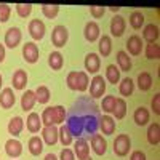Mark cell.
Here are the masks:
<instances>
[{
  "mask_svg": "<svg viewBox=\"0 0 160 160\" xmlns=\"http://www.w3.org/2000/svg\"><path fill=\"white\" fill-rule=\"evenodd\" d=\"M130 26L135 31H138V29H141L142 26H144V15L141 11H133L131 15H130Z\"/></svg>",
  "mask_w": 160,
  "mask_h": 160,
  "instance_id": "d590c367",
  "label": "cell"
},
{
  "mask_svg": "<svg viewBox=\"0 0 160 160\" xmlns=\"http://www.w3.org/2000/svg\"><path fill=\"white\" fill-rule=\"evenodd\" d=\"M68 38H69V32L64 26H56L51 32V43L55 45L56 48H62L66 43H68Z\"/></svg>",
  "mask_w": 160,
  "mask_h": 160,
  "instance_id": "3957f363",
  "label": "cell"
},
{
  "mask_svg": "<svg viewBox=\"0 0 160 160\" xmlns=\"http://www.w3.org/2000/svg\"><path fill=\"white\" fill-rule=\"evenodd\" d=\"M42 125L50 127V125H61L64 123V118H66V109L62 106H55V108H47L42 115Z\"/></svg>",
  "mask_w": 160,
  "mask_h": 160,
  "instance_id": "6da1fadb",
  "label": "cell"
},
{
  "mask_svg": "<svg viewBox=\"0 0 160 160\" xmlns=\"http://www.w3.org/2000/svg\"><path fill=\"white\" fill-rule=\"evenodd\" d=\"M146 58L148 59H158L160 58V47L157 43H149L146 47Z\"/></svg>",
  "mask_w": 160,
  "mask_h": 160,
  "instance_id": "74e56055",
  "label": "cell"
},
{
  "mask_svg": "<svg viewBox=\"0 0 160 160\" xmlns=\"http://www.w3.org/2000/svg\"><path fill=\"white\" fill-rule=\"evenodd\" d=\"M22 128H24V120L21 117H13L8 122V133L13 136H19Z\"/></svg>",
  "mask_w": 160,
  "mask_h": 160,
  "instance_id": "d4e9b609",
  "label": "cell"
},
{
  "mask_svg": "<svg viewBox=\"0 0 160 160\" xmlns=\"http://www.w3.org/2000/svg\"><path fill=\"white\" fill-rule=\"evenodd\" d=\"M5 152H7L10 157L16 158V157H19V155L22 154V144H21L18 139L11 138V139H8V141L5 142Z\"/></svg>",
  "mask_w": 160,
  "mask_h": 160,
  "instance_id": "5bb4252c",
  "label": "cell"
},
{
  "mask_svg": "<svg viewBox=\"0 0 160 160\" xmlns=\"http://www.w3.org/2000/svg\"><path fill=\"white\" fill-rule=\"evenodd\" d=\"M74 155H77L78 160H83L87 157H90V146L85 139H77L74 144Z\"/></svg>",
  "mask_w": 160,
  "mask_h": 160,
  "instance_id": "9a60e30c",
  "label": "cell"
},
{
  "mask_svg": "<svg viewBox=\"0 0 160 160\" xmlns=\"http://www.w3.org/2000/svg\"><path fill=\"white\" fill-rule=\"evenodd\" d=\"M48 64H50V68L53 71H59L62 69V66H64V58L59 51H53L50 53V56H48Z\"/></svg>",
  "mask_w": 160,
  "mask_h": 160,
  "instance_id": "f1b7e54d",
  "label": "cell"
},
{
  "mask_svg": "<svg viewBox=\"0 0 160 160\" xmlns=\"http://www.w3.org/2000/svg\"><path fill=\"white\" fill-rule=\"evenodd\" d=\"M133 90H135V82L130 78V77H125L120 80V85H118V91H120V95L128 98L133 95Z\"/></svg>",
  "mask_w": 160,
  "mask_h": 160,
  "instance_id": "603a6c76",
  "label": "cell"
},
{
  "mask_svg": "<svg viewBox=\"0 0 160 160\" xmlns=\"http://www.w3.org/2000/svg\"><path fill=\"white\" fill-rule=\"evenodd\" d=\"M130 160H146V154L142 151H135V152H131Z\"/></svg>",
  "mask_w": 160,
  "mask_h": 160,
  "instance_id": "f6af8a7d",
  "label": "cell"
},
{
  "mask_svg": "<svg viewBox=\"0 0 160 160\" xmlns=\"http://www.w3.org/2000/svg\"><path fill=\"white\" fill-rule=\"evenodd\" d=\"M125 28H127V21H125L123 16L115 15L111 19V34L114 37H122L123 32H125Z\"/></svg>",
  "mask_w": 160,
  "mask_h": 160,
  "instance_id": "ba28073f",
  "label": "cell"
},
{
  "mask_svg": "<svg viewBox=\"0 0 160 160\" xmlns=\"http://www.w3.org/2000/svg\"><path fill=\"white\" fill-rule=\"evenodd\" d=\"M11 15V7L8 3H0V22H7Z\"/></svg>",
  "mask_w": 160,
  "mask_h": 160,
  "instance_id": "60d3db41",
  "label": "cell"
},
{
  "mask_svg": "<svg viewBox=\"0 0 160 160\" xmlns=\"http://www.w3.org/2000/svg\"><path fill=\"white\" fill-rule=\"evenodd\" d=\"M104 80H108V82L112 83V85L120 82V69L115 64H109L108 68H106V78Z\"/></svg>",
  "mask_w": 160,
  "mask_h": 160,
  "instance_id": "484cf974",
  "label": "cell"
},
{
  "mask_svg": "<svg viewBox=\"0 0 160 160\" xmlns=\"http://www.w3.org/2000/svg\"><path fill=\"white\" fill-rule=\"evenodd\" d=\"M117 62H118L120 72H128L131 69V58L128 56V53L123 51V50L117 53Z\"/></svg>",
  "mask_w": 160,
  "mask_h": 160,
  "instance_id": "cb8c5ba5",
  "label": "cell"
},
{
  "mask_svg": "<svg viewBox=\"0 0 160 160\" xmlns=\"http://www.w3.org/2000/svg\"><path fill=\"white\" fill-rule=\"evenodd\" d=\"M148 141L152 146H157L160 142V125L158 123H152L148 128Z\"/></svg>",
  "mask_w": 160,
  "mask_h": 160,
  "instance_id": "d6a6232c",
  "label": "cell"
},
{
  "mask_svg": "<svg viewBox=\"0 0 160 160\" xmlns=\"http://www.w3.org/2000/svg\"><path fill=\"white\" fill-rule=\"evenodd\" d=\"M99 128H101V131H102L104 136L112 135V133L115 131V120H114L111 115L101 117V120H99Z\"/></svg>",
  "mask_w": 160,
  "mask_h": 160,
  "instance_id": "ac0fdd59",
  "label": "cell"
},
{
  "mask_svg": "<svg viewBox=\"0 0 160 160\" xmlns=\"http://www.w3.org/2000/svg\"><path fill=\"white\" fill-rule=\"evenodd\" d=\"M2 82H3V80H2V75H0V88H2Z\"/></svg>",
  "mask_w": 160,
  "mask_h": 160,
  "instance_id": "681fc988",
  "label": "cell"
},
{
  "mask_svg": "<svg viewBox=\"0 0 160 160\" xmlns=\"http://www.w3.org/2000/svg\"><path fill=\"white\" fill-rule=\"evenodd\" d=\"M58 139L61 141L62 146H71L72 144V139H74V135L68 125H61L58 128Z\"/></svg>",
  "mask_w": 160,
  "mask_h": 160,
  "instance_id": "7402d4cb",
  "label": "cell"
},
{
  "mask_svg": "<svg viewBox=\"0 0 160 160\" xmlns=\"http://www.w3.org/2000/svg\"><path fill=\"white\" fill-rule=\"evenodd\" d=\"M11 83L15 90H24L26 85H28V72L22 69H18L11 77Z\"/></svg>",
  "mask_w": 160,
  "mask_h": 160,
  "instance_id": "2e32d148",
  "label": "cell"
},
{
  "mask_svg": "<svg viewBox=\"0 0 160 160\" xmlns=\"http://www.w3.org/2000/svg\"><path fill=\"white\" fill-rule=\"evenodd\" d=\"M99 26H98V22L96 21H88L87 24H85V29H83V35H85V38L88 40L90 43H93V42H96V40L99 38Z\"/></svg>",
  "mask_w": 160,
  "mask_h": 160,
  "instance_id": "30bf717a",
  "label": "cell"
},
{
  "mask_svg": "<svg viewBox=\"0 0 160 160\" xmlns=\"http://www.w3.org/2000/svg\"><path fill=\"white\" fill-rule=\"evenodd\" d=\"M106 93V80L102 75H95L90 82V95L93 98H102V95Z\"/></svg>",
  "mask_w": 160,
  "mask_h": 160,
  "instance_id": "277c9868",
  "label": "cell"
},
{
  "mask_svg": "<svg viewBox=\"0 0 160 160\" xmlns=\"http://www.w3.org/2000/svg\"><path fill=\"white\" fill-rule=\"evenodd\" d=\"M91 149L96 155H104L108 151V141L102 138V135H93L91 136Z\"/></svg>",
  "mask_w": 160,
  "mask_h": 160,
  "instance_id": "4fadbf2b",
  "label": "cell"
},
{
  "mask_svg": "<svg viewBox=\"0 0 160 160\" xmlns=\"http://www.w3.org/2000/svg\"><path fill=\"white\" fill-rule=\"evenodd\" d=\"M130 149H131V139H130V136L128 135H118L115 138V141H114V152H115V155L125 157V155H128Z\"/></svg>",
  "mask_w": 160,
  "mask_h": 160,
  "instance_id": "7a4b0ae2",
  "label": "cell"
},
{
  "mask_svg": "<svg viewBox=\"0 0 160 160\" xmlns=\"http://www.w3.org/2000/svg\"><path fill=\"white\" fill-rule=\"evenodd\" d=\"M109 10H111V11H114V13H117V11L120 10V7H117V5H115V7H109Z\"/></svg>",
  "mask_w": 160,
  "mask_h": 160,
  "instance_id": "c3c4849f",
  "label": "cell"
},
{
  "mask_svg": "<svg viewBox=\"0 0 160 160\" xmlns=\"http://www.w3.org/2000/svg\"><path fill=\"white\" fill-rule=\"evenodd\" d=\"M127 50L131 56H139L141 51H142V40L139 35L133 34L131 37H128L127 40Z\"/></svg>",
  "mask_w": 160,
  "mask_h": 160,
  "instance_id": "52a82bcc",
  "label": "cell"
},
{
  "mask_svg": "<svg viewBox=\"0 0 160 160\" xmlns=\"http://www.w3.org/2000/svg\"><path fill=\"white\" fill-rule=\"evenodd\" d=\"M45 31H47V28H45L43 21L32 19V21L29 22V34H31V37H32L34 40H42L43 35H45Z\"/></svg>",
  "mask_w": 160,
  "mask_h": 160,
  "instance_id": "9c48e42d",
  "label": "cell"
},
{
  "mask_svg": "<svg viewBox=\"0 0 160 160\" xmlns=\"http://www.w3.org/2000/svg\"><path fill=\"white\" fill-rule=\"evenodd\" d=\"M101 68V58L96 53H88L85 56V69L90 74H96Z\"/></svg>",
  "mask_w": 160,
  "mask_h": 160,
  "instance_id": "8fae6325",
  "label": "cell"
},
{
  "mask_svg": "<svg viewBox=\"0 0 160 160\" xmlns=\"http://www.w3.org/2000/svg\"><path fill=\"white\" fill-rule=\"evenodd\" d=\"M16 13L19 18H28L32 13V5L31 3H18L16 5Z\"/></svg>",
  "mask_w": 160,
  "mask_h": 160,
  "instance_id": "ab89813d",
  "label": "cell"
},
{
  "mask_svg": "<svg viewBox=\"0 0 160 160\" xmlns=\"http://www.w3.org/2000/svg\"><path fill=\"white\" fill-rule=\"evenodd\" d=\"M42 138L48 146H55L58 142V128L56 125H50L42 130Z\"/></svg>",
  "mask_w": 160,
  "mask_h": 160,
  "instance_id": "e0dca14e",
  "label": "cell"
},
{
  "mask_svg": "<svg viewBox=\"0 0 160 160\" xmlns=\"http://www.w3.org/2000/svg\"><path fill=\"white\" fill-rule=\"evenodd\" d=\"M43 160H58V157H56L55 154H47Z\"/></svg>",
  "mask_w": 160,
  "mask_h": 160,
  "instance_id": "7dc6e473",
  "label": "cell"
},
{
  "mask_svg": "<svg viewBox=\"0 0 160 160\" xmlns=\"http://www.w3.org/2000/svg\"><path fill=\"white\" fill-rule=\"evenodd\" d=\"M112 114L117 120H122L125 117V114H127V101L123 98H115V106H114Z\"/></svg>",
  "mask_w": 160,
  "mask_h": 160,
  "instance_id": "4dcf8cb0",
  "label": "cell"
},
{
  "mask_svg": "<svg viewBox=\"0 0 160 160\" xmlns=\"http://www.w3.org/2000/svg\"><path fill=\"white\" fill-rule=\"evenodd\" d=\"M133 118H135V123L139 125V127L148 125V122H149V111L141 106V108H138V109L135 111V114H133Z\"/></svg>",
  "mask_w": 160,
  "mask_h": 160,
  "instance_id": "83f0119b",
  "label": "cell"
},
{
  "mask_svg": "<svg viewBox=\"0 0 160 160\" xmlns=\"http://www.w3.org/2000/svg\"><path fill=\"white\" fill-rule=\"evenodd\" d=\"M28 148H29V152L32 155H40L43 152V141L38 136H32L28 142Z\"/></svg>",
  "mask_w": 160,
  "mask_h": 160,
  "instance_id": "1f68e13d",
  "label": "cell"
},
{
  "mask_svg": "<svg viewBox=\"0 0 160 160\" xmlns=\"http://www.w3.org/2000/svg\"><path fill=\"white\" fill-rule=\"evenodd\" d=\"M59 160H75V155H74V151L64 148L59 154Z\"/></svg>",
  "mask_w": 160,
  "mask_h": 160,
  "instance_id": "ee69618b",
  "label": "cell"
},
{
  "mask_svg": "<svg viewBox=\"0 0 160 160\" xmlns=\"http://www.w3.org/2000/svg\"><path fill=\"white\" fill-rule=\"evenodd\" d=\"M112 51V40L109 35H102L99 37V55L102 58H108Z\"/></svg>",
  "mask_w": 160,
  "mask_h": 160,
  "instance_id": "4316f807",
  "label": "cell"
},
{
  "mask_svg": "<svg viewBox=\"0 0 160 160\" xmlns=\"http://www.w3.org/2000/svg\"><path fill=\"white\" fill-rule=\"evenodd\" d=\"M83 160H93V158H91V157H87V158H83Z\"/></svg>",
  "mask_w": 160,
  "mask_h": 160,
  "instance_id": "f907efd6",
  "label": "cell"
},
{
  "mask_svg": "<svg viewBox=\"0 0 160 160\" xmlns=\"http://www.w3.org/2000/svg\"><path fill=\"white\" fill-rule=\"evenodd\" d=\"M152 87V75L149 72H141L138 75V88L141 91H148Z\"/></svg>",
  "mask_w": 160,
  "mask_h": 160,
  "instance_id": "836d02e7",
  "label": "cell"
},
{
  "mask_svg": "<svg viewBox=\"0 0 160 160\" xmlns=\"http://www.w3.org/2000/svg\"><path fill=\"white\" fill-rule=\"evenodd\" d=\"M50 98H51V95H50L48 87H45V85L37 87V90H35V99L38 101V104H47L50 101Z\"/></svg>",
  "mask_w": 160,
  "mask_h": 160,
  "instance_id": "e575fe53",
  "label": "cell"
},
{
  "mask_svg": "<svg viewBox=\"0 0 160 160\" xmlns=\"http://www.w3.org/2000/svg\"><path fill=\"white\" fill-rule=\"evenodd\" d=\"M114 106H115V96H104L102 102H101V108L106 114H112L114 111Z\"/></svg>",
  "mask_w": 160,
  "mask_h": 160,
  "instance_id": "f35d334b",
  "label": "cell"
},
{
  "mask_svg": "<svg viewBox=\"0 0 160 160\" xmlns=\"http://www.w3.org/2000/svg\"><path fill=\"white\" fill-rule=\"evenodd\" d=\"M21 38H22V34H21L19 28H10L5 32V43L3 45L13 50L21 43Z\"/></svg>",
  "mask_w": 160,
  "mask_h": 160,
  "instance_id": "5b68a950",
  "label": "cell"
},
{
  "mask_svg": "<svg viewBox=\"0 0 160 160\" xmlns=\"http://www.w3.org/2000/svg\"><path fill=\"white\" fill-rule=\"evenodd\" d=\"M26 127H28L31 133H38L42 130V118H40V115L35 112H31L28 120H26Z\"/></svg>",
  "mask_w": 160,
  "mask_h": 160,
  "instance_id": "d6986e66",
  "label": "cell"
},
{
  "mask_svg": "<svg viewBox=\"0 0 160 160\" xmlns=\"http://www.w3.org/2000/svg\"><path fill=\"white\" fill-rule=\"evenodd\" d=\"M142 37L146 42L149 43H157V38H158V26L157 24H148L142 31Z\"/></svg>",
  "mask_w": 160,
  "mask_h": 160,
  "instance_id": "ffe728a7",
  "label": "cell"
},
{
  "mask_svg": "<svg viewBox=\"0 0 160 160\" xmlns=\"http://www.w3.org/2000/svg\"><path fill=\"white\" fill-rule=\"evenodd\" d=\"M37 99H35V91L32 90H28L24 93V95L21 96V109L22 111H31L34 106H35Z\"/></svg>",
  "mask_w": 160,
  "mask_h": 160,
  "instance_id": "44dd1931",
  "label": "cell"
},
{
  "mask_svg": "<svg viewBox=\"0 0 160 160\" xmlns=\"http://www.w3.org/2000/svg\"><path fill=\"white\" fill-rule=\"evenodd\" d=\"M38 56H40V51H38V47L34 42H28V43L22 47V58L28 61L29 64L37 62L38 61Z\"/></svg>",
  "mask_w": 160,
  "mask_h": 160,
  "instance_id": "8992f818",
  "label": "cell"
},
{
  "mask_svg": "<svg viewBox=\"0 0 160 160\" xmlns=\"http://www.w3.org/2000/svg\"><path fill=\"white\" fill-rule=\"evenodd\" d=\"M16 102V96L13 93V88H3L0 93V106L2 109H11Z\"/></svg>",
  "mask_w": 160,
  "mask_h": 160,
  "instance_id": "7c38bea8",
  "label": "cell"
},
{
  "mask_svg": "<svg viewBox=\"0 0 160 160\" xmlns=\"http://www.w3.org/2000/svg\"><path fill=\"white\" fill-rule=\"evenodd\" d=\"M42 13L48 19H55L59 13V5H42Z\"/></svg>",
  "mask_w": 160,
  "mask_h": 160,
  "instance_id": "8d00e7d4",
  "label": "cell"
},
{
  "mask_svg": "<svg viewBox=\"0 0 160 160\" xmlns=\"http://www.w3.org/2000/svg\"><path fill=\"white\" fill-rule=\"evenodd\" d=\"M104 13H106V8L104 7H101V5H91L90 7V15L93 16V18H102L104 16Z\"/></svg>",
  "mask_w": 160,
  "mask_h": 160,
  "instance_id": "b9f144b4",
  "label": "cell"
},
{
  "mask_svg": "<svg viewBox=\"0 0 160 160\" xmlns=\"http://www.w3.org/2000/svg\"><path fill=\"white\" fill-rule=\"evenodd\" d=\"M5 59V45L0 43V62H3Z\"/></svg>",
  "mask_w": 160,
  "mask_h": 160,
  "instance_id": "bcb514c9",
  "label": "cell"
},
{
  "mask_svg": "<svg viewBox=\"0 0 160 160\" xmlns=\"http://www.w3.org/2000/svg\"><path fill=\"white\" fill-rule=\"evenodd\" d=\"M88 85H90L88 74L83 72V71L77 72V78H75V91H87V90H88Z\"/></svg>",
  "mask_w": 160,
  "mask_h": 160,
  "instance_id": "f546056e",
  "label": "cell"
},
{
  "mask_svg": "<svg viewBox=\"0 0 160 160\" xmlns=\"http://www.w3.org/2000/svg\"><path fill=\"white\" fill-rule=\"evenodd\" d=\"M151 109L154 111L155 115L160 114V95H158V93H157V95L152 98V101H151Z\"/></svg>",
  "mask_w": 160,
  "mask_h": 160,
  "instance_id": "7bdbcfd3",
  "label": "cell"
}]
</instances>
